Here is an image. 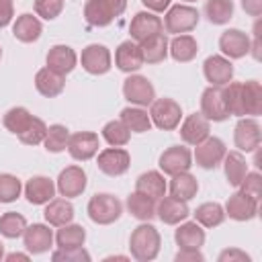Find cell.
<instances>
[{
	"label": "cell",
	"mask_w": 262,
	"mask_h": 262,
	"mask_svg": "<svg viewBox=\"0 0 262 262\" xmlns=\"http://www.w3.org/2000/svg\"><path fill=\"white\" fill-rule=\"evenodd\" d=\"M129 33H131L133 41L141 43V41H145V39H149V37H154L158 33H164V23L156 12L141 10L131 18Z\"/></svg>",
	"instance_id": "12"
},
{
	"label": "cell",
	"mask_w": 262,
	"mask_h": 262,
	"mask_svg": "<svg viewBox=\"0 0 262 262\" xmlns=\"http://www.w3.org/2000/svg\"><path fill=\"white\" fill-rule=\"evenodd\" d=\"M211 135V121L205 119L201 113L188 115L180 125V139L186 145H199Z\"/></svg>",
	"instance_id": "19"
},
{
	"label": "cell",
	"mask_w": 262,
	"mask_h": 262,
	"mask_svg": "<svg viewBox=\"0 0 262 262\" xmlns=\"http://www.w3.org/2000/svg\"><path fill=\"white\" fill-rule=\"evenodd\" d=\"M45 63L49 70L66 76L70 74L76 63H78V55L76 51L70 47V45H53L49 51H47V57H45Z\"/></svg>",
	"instance_id": "24"
},
{
	"label": "cell",
	"mask_w": 262,
	"mask_h": 262,
	"mask_svg": "<svg viewBox=\"0 0 262 262\" xmlns=\"http://www.w3.org/2000/svg\"><path fill=\"white\" fill-rule=\"evenodd\" d=\"M80 61H82V68L92 74V76H102L111 70V63H113V57H111V51L108 47L104 45H98V43H92L88 47L82 49V55H80Z\"/></svg>",
	"instance_id": "13"
},
{
	"label": "cell",
	"mask_w": 262,
	"mask_h": 262,
	"mask_svg": "<svg viewBox=\"0 0 262 262\" xmlns=\"http://www.w3.org/2000/svg\"><path fill=\"white\" fill-rule=\"evenodd\" d=\"M0 57H2V47H0Z\"/></svg>",
	"instance_id": "58"
},
{
	"label": "cell",
	"mask_w": 262,
	"mask_h": 262,
	"mask_svg": "<svg viewBox=\"0 0 262 262\" xmlns=\"http://www.w3.org/2000/svg\"><path fill=\"white\" fill-rule=\"evenodd\" d=\"M25 196L31 205H45L55 196V182L47 176H33L25 184Z\"/></svg>",
	"instance_id": "23"
},
{
	"label": "cell",
	"mask_w": 262,
	"mask_h": 262,
	"mask_svg": "<svg viewBox=\"0 0 262 262\" xmlns=\"http://www.w3.org/2000/svg\"><path fill=\"white\" fill-rule=\"evenodd\" d=\"M88 217L98 225H111L115 223L123 213V203L108 192H98L88 201Z\"/></svg>",
	"instance_id": "3"
},
{
	"label": "cell",
	"mask_w": 262,
	"mask_h": 262,
	"mask_svg": "<svg viewBox=\"0 0 262 262\" xmlns=\"http://www.w3.org/2000/svg\"><path fill=\"white\" fill-rule=\"evenodd\" d=\"M149 119L162 131H174L180 125L182 108L174 98H154L149 104Z\"/></svg>",
	"instance_id": "4"
},
{
	"label": "cell",
	"mask_w": 262,
	"mask_h": 262,
	"mask_svg": "<svg viewBox=\"0 0 262 262\" xmlns=\"http://www.w3.org/2000/svg\"><path fill=\"white\" fill-rule=\"evenodd\" d=\"M139 47H141L145 63H160L168 57V37L164 33H158V35L141 41Z\"/></svg>",
	"instance_id": "35"
},
{
	"label": "cell",
	"mask_w": 262,
	"mask_h": 262,
	"mask_svg": "<svg viewBox=\"0 0 262 262\" xmlns=\"http://www.w3.org/2000/svg\"><path fill=\"white\" fill-rule=\"evenodd\" d=\"M98 147H100L98 135L92 131H78V133L70 135V139H68V151L78 162H86V160L94 158L98 154Z\"/></svg>",
	"instance_id": "16"
},
{
	"label": "cell",
	"mask_w": 262,
	"mask_h": 262,
	"mask_svg": "<svg viewBox=\"0 0 262 262\" xmlns=\"http://www.w3.org/2000/svg\"><path fill=\"white\" fill-rule=\"evenodd\" d=\"M168 190L172 196L180 199V201H190L192 196H196L199 192V182L196 178L186 170V172H180V174H174L170 184H168Z\"/></svg>",
	"instance_id": "33"
},
{
	"label": "cell",
	"mask_w": 262,
	"mask_h": 262,
	"mask_svg": "<svg viewBox=\"0 0 262 262\" xmlns=\"http://www.w3.org/2000/svg\"><path fill=\"white\" fill-rule=\"evenodd\" d=\"M86 184H88L86 172L80 166H68V168H63L59 172L57 182H55V188H57V192L61 196L74 199V196H80L86 190Z\"/></svg>",
	"instance_id": "11"
},
{
	"label": "cell",
	"mask_w": 262,
	"mask_h": 262,
	"mask_svg": "<svg viewBox=\"0 0 262 262\" xmlns=\"http://www.w3.org/2000/svg\"><path fill=\"white\" fill-rule=\"evenodd\" d=\"M27 229V219L16 213V211H8L4 215H0V233L8 239H16L25 233Z\"/></svg>",
	"instance_id": "41"
},
{
	"label": "cell",
	"mask_w": 262,
	"mask_h": 262,
	"mask_svg": "<svg viewBox=\"0 0 262 262\" xmlns=\"http://www.w3.org/2000/svg\"><path fill=\"white\" fill-rule=\"evenodd\" d=\"M35 12L37 16L45 18V20H53L61 14L63 10V0H35Z\"/></svg>",
	"instance_id": "48"
},
{
	"label": "cell",
	"mask_w": 262,
	"mask_h": 262,
	"mask_svg": "<svg viewBox=\"0 0 262 262\" xmlns=\"http://www.w3.org/2000/svg\"><path fill=\"white\" fill-rule=\"evenodd\" d=\"M182 2H194V0H182Z\"/></svg>",
	"instance_id": "57"
},
{
	"label": "cell",
	"mask_w": 262,
	"mask_h": 262,
	"mask_svg": "<svg viewBox=\"0 0 262 262\" xmlns=\"http://www.w3.org/2000/svg\"><path fill=\"white\" fill-rule=\"evenodd\" d=\"M174 239H176L178 248L201 250V246L205 244V229L196 221H186V223L180 221L178 229L174 231Z\"/></svg>",
	"instance_id": "30"
},
{
	"label": "cell",
	"mask_w": 262,
	"mask_h": 262,
	"mask_svg": "<svg viewBox=\"0 0 262 262\" xmlns=\"http://www.w3.org/2000/svg\"><path fill=\"white\" fill-rule=\"evenodd\" d=\"M194 221L203 227H217L225 221V209L219 203H203L194 211Z\"/></svg>",
	"instance_id": "37"
},
{
	"label": "cell",
	"mask_w": 262,
	"mask_h": 262,
	"mask_svg": "<svg viewBox=\"0 0 262 262\" xmlns=\"http://www.w3.org/2000/svg\"><path fill=\"white\" fill-rule=\"evenodd\" d=\"M23 242L29 254H43L53 244V231L49 229V225H43V223L27 225L23 233Z\"/></svg>",
	"instance_id": "22"
},
{
	"label": "cell",
	"mask_w": 262,
	"mask_h": 262,
	"mask_svg": "<svg viewBox=\"0 0 262 262\" xmlns=\"http://www.w3.org/2000/svg\"><path fill=\"white\" fill-rule=\"evenodd\" d=\"M135 190L147 194V196L154 199V201H160V199L166 194L168 184H166L162 172H158V170H147V172L139 174V178L135 180Z\"/></svg>",
	"instance_id": "26"
},
{
	"label": "cell",
	"mask_w": 262,
	"mask_h": 262,
	"mask_svg": "<svg viewBox=\"0 0 262 262\" xmlns=\"http://www.w3.org/2000/svg\"><path fill=\"white\" fill-rule=\"evenodd\" d=\"M68 139H70V131L66 125H49L47 127V133H45V139H43V145L47 151L51 154H59L63 149H68Z\"/></svg>",
	"instance_id": "40"
},
{
	"label": "cell",
	"mask_w": 262,
	"mask_h": 262,
	"mask_svg": "<svg viewBox=\"0 0 262 262\" xmlns=\"http://www.w3.org/2000/svg\"><path fill=\"white\" fill-rule=\"evenodd\" d=\"M225 154H227L225 143L219 137H211L209 135L205 141H201L199 145H194L192 158H194L196 166H201L205 170H213V168H217L223 162Z\"/></svg>",
	"instance_id": "8"
},
{
	"label": "cell",
	"mask_w": 262,
	"mask_h": 262,
	"mask_svg": "<svg viewBox=\"0 0 262 262\" xmlns=\"http://www.w3.org/2000/svg\"><path fill=\"white\" fill-rule=\"evenodd\" d=\"M143 53H141V47L137 41L129 39V41H123L117 49H115V66L125 72V74H131V72H137L141 66H143Z\"/></svg>",
	"instance_id": "21"
},
{
	"label": "cell",
	"mask_w": 262,
	"mask_h": 262,
	"mask_svg": "<svg viewBox=\"0 0 262 262\" xmlns=\"http://www.w3.org/2000/svg\"><path fill=\"white\" fill-rule=\"evenodd\" d=\"M4 258V246H2V242H0V260Z\"/></svg>",
	"instance_id": "56"
},
{
	"label": "cell",
	"mask_w": 262,
	"mask_h": 262,
	"mask_svg": "<svg viewBox=\"0 0 262 262\" xmlns=\"http://www.w3.org/2000/svg\"><path fill=\"white\" fill-rule=\"evenodd\" d=\"M14 16V0H0V29L8 27Z\"/></svg>",
	"instance_id": "51"
},
{
	"label": "cell",
	"mask_w": 262,
	"mask_h": 262,
	"mask_svg": "<svg viewBox=\"0 0 262 262\" xmlns=\"http://www.w3.org/2000/svg\"><path fill=\"white\" fill-rule=\"evenodd\" d=\"M250 37L239 29H227L219 37V49L227 59H242L250 53Z\"/></svg>",
	"instance_id": "17"
},
{
	"label": "cell",
	"mask_w": 262,
	"mask_h": 262,
	"mask_svg": "<svg viewBox=\"0 0 262 262\" xmlns=\"http://www.w3.org/2000/svg\"><path fill=\"white\" fill-rule=\"evenodd\" d=\"M121 121L131 133H145L151 129L149 113L143 111V106H125L121 111Z\"/></svg>",
	"instance_id": "36"
},
{
	"label": "cell",
	"mask_w": 262,
	"mask_h": 262,
	"mask_svg": "<svg viewBox=\"0 0 262 262\" xmlns=\"http://www.w3.org/2000/svg\"><path fill=\"white\" fill-rule=\"evenodd\" d=\"M237 188H239L242 192L254 196L256 201H260V194H262V176H260L258 172H248V174L244 176V180L239 182Z\"/></svg>",
	"instance_id": "49"
},
{
	"label": "cell",
	"mask_w": 262,
	"mask_h": 262,
	"mask_svg": "<svg viewBox=\"0 0 262 262\" xmlns=\"http://www.w3.org/2000/svg\"><path fill=\"white\" fill-rule=\"evenodd\" d=\"M174 260H176V262H203L205 256H203L199 250H192V248H180V252L176 254Z\"/></svg>",
	"instance_id": "52"
},
{
	"label": "cell",
	"mask_w": 262,
	"mask_h": 262,
	"mask_svg": "<svg viewBox=\"0 0 262 262\" xmlns=\"http://www.w3.org/2000/svg\"><path fill=\"white\" fill-rule=\"evenodd\" d=\"M86 242V229L76 223H66L55 233L57 248H80Z\"/></svg>",
	"instance_id": "38"
},
{
	"label": "cell",
	"mask_w": 262,
	"mask_h": 262,
	"mask_svg": "<svg viewBox=\"0 0 262 262\" xmlns=\"http://www.w3.org/2000/svg\"><path fill=\"white\" fill-rule=\"evenodd\" d=\"M102 137L108 145L113 147H123L129 143L131 139V131L125 127V123L119 119V121H108L104 127H102Z\"/></svg>",
	"instance_id": "42"
},
{
	"label": "cell",
	"mask_w": 262,
	"mask_h": 262,
	"mask_svg": "<svg viewBox=\"0 0 262 262\" xmlns=\"http://www.w3.org/2000/svg\"><path fill=\"white\" fill-rule=\"evenodd\" d=\"M203 74L211 86H225L233 78V63L225 55H209L203 63Z\"/></svg>",
	"instance_id": "18"
},
{
	"label": "cell",
	"mask_w": 262,
	"mask_h": 262,
	"mask_svg": "<svg viewBox=\"0 0 262 262\" xmlns=\"http://www.w3.org/2000/svg\"><path fill=\"white\" fill-rule=\"evenodd\" d=\"M41 33H43L41 20H39L37 16L29 14V12L16 16V20H14V25H12V35H14V39H18L20 43H33V41H37V39L41 37Z\"/></svg>",
	"instance_id": "28"
},
{
	"label": "cell",
	"mask_w": 262,
	"mask_h": 262,
	"mask_svg": "<svg viewBox=\"0 0 262 262\" xmlns=\"http://www.w3.org/2000/svg\"><path fill=\"white\" fill-rule=\"evenodd\" d=\"M223 170H225V178L231 186H239V182L244 180V176L248 174V162L244 158L242 151L233 149V151H227L225 158H223Z\"/></svg>",
	"instance_id": "32"
},
{
	"label": "cell",
	"mask_w": 262,
	"mask_h": 262,
	"mask_svg": "<svg viewBox=\"0 0 262 262\" xmlns=\"http://www.w3.org/2000/svg\"><path fill=\"white\" fill-rule=\"evenodd\" d=\"M45 133H47V125L43 123V119L33 117L31 123L27 125V129H25L23 133H18L16 137H18L25 145H39V143H43Z\"/></svg>",
	"instance_id": "45"
},
{
	"label": "cell",
	"mask_w": 262,
	"mask_h": 262,
	"mask_svg": "<svg viewBox=\"0 0 262 262\" xmlns=\"http://www.w3.org/2000/svg\"><path fill=\"white\" fill-rule=\"evenodd\" d=\"M158 166L168 176L186 172L192 166V154L184 145H172V147H168V149L162 151V156L158 160Z\"/></svg>",
	"instance_id": "10"
},
{
	"label": "cell",
	"mask_w": 262,
	"mask_h": 262,
	"mask_svg": "<svg viewBox=\"0 0 262 262\" xmlns=\"http://www.w3.org/2000/svg\"><path fill=\"white\" fill-rule=\"evenodd\" d=\"M223 90V100L229 117H244V106H242V82H229L221 86Z\"/></svg>",
	"instance_id": "44"
},
{
	"label": "cell",
	"mask_w": 262,
	"mask_h": 262,
	"mask_svg": "<svg viewBox=\"0 0 262 262\" xmlns=\"http://www.w3.org/2000/svg\"><path fill=\"white\" fill-rule=\"evenodd\" d=\"M96 166L102 174L106 176H121L129 170L131 166V156L127 149L123 147H106L98 154V160H96Z\"/></svg>",
	"instance_id": "9"
},
{
	"label": "cell",
	"mask_w": 262,
	"mask_h": 262,
	"mask_svg": "<svg viewBox=\"0 0 262 262\" xmlns=\"http://www.w3.org/2000/svg\"><path fill=\"white\" fill-rule=\"evenodd\" d=\"M29 258H31L29 254H20V252H12V254L4 256V260H6V262H14V260H23V262H27Z\"/></svg>",
	"instance_id": "55"
},
{
	"label": "cell",
	"mask_w": 262,
	"mask_h": 262,
	"mask_svg": "<svg viewBox=\"0 0 262 262\" xmlns=\"http://www.w3.org/2000/svg\"><path fill=\"white\" fill-rule=\"evenodd\" d=\"M188 215H190V209H188L186 201H180L172 194L170 196L164 194L156 205V217H160V221L166 225H178Z\"/></svg>",
	"instance_id": "20"
},
{
	"label": "cell",
	"mask_w": 262,
	"mask_h": 262,
	"mask_svg": "<svg viewBox=\"0 0 262 262\" xmlns=\"http://www.w3.org/2000/svg\"><path fill=\"white\" fill-rule=\"evenodd\" d=\"M160 246H162V237L160 231L151 225V223H141L133 229L131 237H129V250L131 256L139 262H151L158 258L160 254Z\"/></svg>",
	"instance_id": "1"
},
{
	"label": "cell",
	"mask_w": 262,
	"mask_h": 262,
	"mask_svg": "<svg viewBox=\"0 0 262 262\" xmlns=\"http://www.w3.org/2000/svg\"><path fill=\"white\" fill-rule=\"evenodd\" d=\"M35 88L45 98L59 96L66 88V76H61V74H57V72H53L45 66L35 74Z\"/></svg>",
	"instance_id": "25"
},
{
	"label": "cell",
	"mask_w": 262,
	"mask_h": 262,
	"mask_svg": "<svg viewBox=\"0 0 262 262\" xmlns=\"http://www.w3.org/2000/svg\"><path fill=\"white\" fill-rule=\"evenodd\" d=\"M53 262H90V254L80 248H59L51 254Z\"/></svg>",
	"instance_id": "47"
},
{
	"label": "cell",
	"mask_w": 262,
	"mask_h": 262,
	"mask_svg": "<svg viewBox=\"0 0 262 262\" xmlns=\"http://www.w3.org/2000/svg\"><path fill=\"white\" fill-rule=\"evenodd\" d=\"M201 115L209 121H215V123H221L229 117V113L225 108L221 86H209V88L203 90V94H201Z\"/></svg>",
	"instance_id": "14"
},
{
	"label": "cell",
	"mask_w": 262,
	"mask_h": 262,
	"mask_svg": "<svg viewBox=\"0 0 262 262\" xmlns=\"http://www.w3.org/2000/svg\"><path fill=\"white\" fill-rule=\"evenodd\" d=\"M127 8V0H86L84 18L90 27H108Z\"/></svg>",
	"instance_id": "2"
},
{
	"label": "cell",
	"mask_w": 262,
	"mask_h": 262,
	"mask_svg": "<svg viewBox=\"0 0 262 262\" xmlns=\"http://www.w3.org/2000/svg\"><path fill=\"white\" fill-rule=\"evenodd\" d=\"M23 184L12 174H0V203H12L20 196Z\"/></svg>",
	"instance_id": "46"
},
{
	"label": "cell",
	"mask_w": 262,
	"mask_h": 262,
	"mask_svg": "<svg viewBox=\"0 0 262 262\" xmlns=\"http://www.w3.org/2000/svg\"><path fill=\"white\" fill-rule=\"evenodd\" d=\"M168 53L180 61V63H186V61H192L199 53V43L192 35L188 33H182V35H176L172 41H168Z\"/></svg>",
	"instance_id": "29"
},
{
	"label": "cell",
	"mask_w": 262,
	"mask_h": 262,
	"mask_svg": "<svg viewBox=\"0 0 262 262\" xmlns=\"http://www.w3.org/2000/svg\"><path fill=\"white\" fill-rule=\"evenodd\" d=\"M260 139H262V133H260L258 121L254 117H239L233 131V143L237 151H246V154L256 151L260 147Z\"/></svg>",
	"instance_id": "7"
},
{
	"label": "cell",
	"mask_w": 262,
	"mask_h": 262,
	"mask_svg": "<svg viewBox=\"0 0 262 262\" xmlns=\"http://www.w3.org/2000/svg\"><path fill=\"white\" fill-rule=\"evenodd\" d=\"M242 106L244 117H258L262 113V86L258 80L242 82Z\"/></svg>",
	"instance_id": "31"
},
{
	"label": "cell",
	"mask_w": 262,
	"mask_h": 262,
	"mask_svg": "<svg viewBox=\"0 0 262 262\" xmlns=\"http://www.w3.org/2000/svg\"><path fill=\"white\" fill-rule=\"evenodd\" d=\"M205 16L213 25H225L233 16V2L231 0H207L205 2Z\"/></svg>",
	"instance_id": "39"
},
{
	"label": "cell",
	"mask_w": 262,
	"mask_h": 262,
	"mask_svg": "<svg viewBox=\"0 0 262 262\" xmlns=\"http://www.w3.org/2000/svg\"><path fill=\"white\" fill-rule=\"evenodd\" d=\"M123 96L135 106H149L156 98V90H154V84L145 76L131 74L123 82Z\"/></svg>",
	"instance_id": "6"
},
{
	"label": "cell",
	"mask_w": 262,
	"mask_h": 262,
	"mask_svg": "<svg viewBox=\"0 0 262 262\" xmlns=\"http://www.w3.org/2000/svg\"><path fill=\"white\" fill-rule=\"evenodd\" d=\"M196 25H199V10L192 8L190 4H174L168 8L164 16V27L172 35L190 33Z\"/></svg>",
	"instance_id": "5"
},
{
	"label": "cell",
	"mask_w": 262,
	"mask_h": 262,
	"mask_svg": "<svg viewBox=\"0 0 262 262\" xmlns=\"http://www.w3.org/2000/svg\"><path fill=\"white\" fill-rule=\"evenodd\" d=\"M242 8L250 16H260L262 14V0H242Z\"/></svg>",
	"instance_id": "53"
},
{
	"label": "cell",
	"mask_w": 262,
	"mask_h": 262,
	"mask_svg": "<svg viewBox=\"0 0 262 262\" xmlns=\"http://www.w3.org/2000/svg\"><path fill=\"white\" fill-rule=\"evenodd\" d=\"M43 217L49 225L53 227H61L66 223H72L74 219V205L63 196V199H51L49 203H45V211Z\"/></svg>",
	"instance_id": "27"
},
{
	"label": "cell",
	"mask_w": 262,
	"mask_h": 262,
	"mask_svg": "<svg viewBox=\"0 0 262 262\" xmlns=\"http://www.w3.org/2000/svg\"><path fill=\"white\" fill-rule=\"evenodd\" d=\"M31 119H33V115H31L25 106H12V108L6 111L2 123H4V127H6L10 133L18 135V133H23V131L27 129V125L31 123Z\"/></svg>",
	"instance_id": "43"
},
{
	"label": "cell",
	"mask_w": 262,
	"mask_h": 262,
	"mask_svg": "<svg viewBox=\"0 0 262 262\" xmlns=\"http://www.w3.org/2000/svg\"><path fill=\"white\" fill-rule=\"evenodd\" d=\"M219 262H250V256L239 248H227L219 254Z\"/></svg>",
	"instance_id": "50"
},
{
	"label": "cell",
	"mask_w": 262,
	"mask_h": 262,
	"mask_svg": "<svg viewBox=\"0 0 262 262\" xmlns=\"http://www.w3.org/2000/svg\"><path fill=\"white\" fill-rule=\"evenodd\" d=\"M225 217L233 221H250L258 215V201L242 190L233 192L225 203Z\"/></svg>",
	"instance_id": "15"
},
{
	"label": "cell",
	"mask_w": 262,
	"mask_h": 262,
	"mask_svg": "<svg viewBox=\"0 0 262 262\" xmlns=\"http://www.w3.org/2000/svg\"><path fill=\"white\" fill-rule=\"evenodd\" d=\"M149 12H164L170 8V0H141Z\"/></svg>",
	"instance_id": "54"
},
{
	"label": "cell",
	"mask_w": 262,
	"mask_h": 262,
	"mask_svg": "<svg viewBox=\"0 0 262 262\" xmlns=\"http://www.w3.org/2000/svg\"><path fill=\"white\" fill-rule=\"evenodd\" d=\"M125 205H127V211H129L135 219H139V221H149V219L156 217V201L149 199L147 194L139 192V190L131 192V194L127 196V203H125Z\"/></svg>",
	"instance_id": "34"
}]
</instances>
